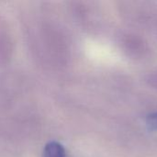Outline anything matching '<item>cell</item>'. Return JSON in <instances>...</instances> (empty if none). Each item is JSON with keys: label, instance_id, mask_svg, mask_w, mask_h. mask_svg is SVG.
<instances>
[{"label": "cell", "instance_id": "4", "mask_svg": "<svg viewBox=\"0 0 157 157\" xmlns=\"http://www.w3.org/2000/svg\"><path fill=\"white\" fill-rule=\"evenodd\" d=\"M146 124L151 131H157V112L148 116L146 120Z\"/></svg>", "mask_w": 157, "mask_h": 157}, {"label": "cell", "instance_id": "1", "mask_svg": "<svg viewBox=\"0 0 157 157\" xmlns=\"http://www.w3.org/2000/svg\"><path fill=\"white\" fill-rule=\"evenodd\" d=\"M30 40L33 51L42 63H66L68 44L57 26L46 22L37 25L31 32Z\"/></svg>", "mask_w": 157, "mask_h": 157}, {"label": "cell", "instance_id": "3", "mask_svg": "<svg viewBox=\"0 0 157 157\" xmlns=\"http://www.w3.org/2000/svg\"><path fill=\"white\" fill-rule=\"evenodd\" d=\"M43 157H65L64 148L57 142L48 143L44 148Z\"/></svg>", "mask_w": 157, "mask_h": 157}, {"label": "cell", "instance_id": "2", "mask_svg": "<svg viewBox=\"0 0 157 157\" xmlns=\"http://www.w3.org/2000/svg\"><path fill=\"white\" fill-rule=\"evenodd\" d=\"M13 43L6 24L0 21V63H6L12 54Z\"/></svg>", "mask_w": 157, "mask_h": 157}]
</instances>
